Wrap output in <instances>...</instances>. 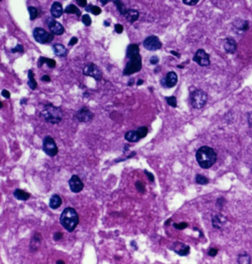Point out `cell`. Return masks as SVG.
I'll return each mask as SVG.
<instances>
[{"instance_id":"40","label":"cell","mask_w":252,"mask_h":264,"mask_svg":"<svg viewBox=\"0 0 252 264\" xmlns=\"http://www.w3.org/2000/svg\"><path fill=\"white\" fill-rule=\"evenodd\" d=\"M144 172H145L146 175H147V177H148L149 180H150V181H151V182H154V181H155V177H154V175H153V174L152 173V172H149V171H147V169H144Z\"/></svg>"},{"instance_id":"16","label":"cell","mask_w":252,"mask_h":264,"mask_svg":"<svg viewBox=\"0 0 252 264\" xmlns=\"http://www.w3.org/2000/svg\"><path fill=\"white\" fill-rule=\"evenodd\" d=\"M189 246H186L182 243H175L173 245L172 250L180 256H185L189 252Z\"/></svg>"},{"instance_id":"17","label":"cell","mask_w":252,"mask_h":264,"mask_svg":"<svg viewBox=\"0 0 252 264\" xmlns=\"http://www.w3.org/2000/svg\"><path fill=\"white\" fill-rule=\"evenodd\" d=\"M223 47L226 53L232 54V53H235V51L237 50V43H236L235 40H234L233 39L228 38L224 42Z\"/></svg>"},{"instance_id":"25","label":"cell","mask_w":252,"mask_h":264,"mask_svg":"<svg viewBox=\"0 0 252 264\" xmlns=\"http://www.w3.org/2000/svg\"><path fill=\"white\" fill-rule=\"evenodd\" d=\"M27 76H28V82H27L28 86L30 87V89L34 90L37 88V81L35 80L34 74H33L32 70H30L28 71Z\"/></svg>"},{"instance_id":"5","label":"cell","mask_w":252,"mask_h":264,"mask_svg":"<svg viewBox=\"0 0 252 264\" xmlns=\"http://www.w3.org/2000/svg\"><path fill=\"white\" fill-rule=\"evenodd\" d=\"M208 99L206 93L202 90H195L191 93V103L195 109H200L205 105Z\"/></svg>"},{"instance_id":"8","label":"cell","mask_w":252,"mask_h":264,"mask_svg":"<svg viewBox=\"0 0 252 264\" xmlns=\"http://www.w3.org/2000/svg\"><path fill=\"white\" fill-rule=\"evenodd\" d=\"M83 74L87 76H91L96 81H100L102 79V72L96 65L93 63H89L84 67L83 70Z\"/></svg>"},{"instance_id":"46","label":"cell","mask_w":252,"mask_h":264,"mask_svg":"<svg viewBox=\"0 0 252 264\" xmlns=\"http://www.w3.org/2000/svg\"><path fill=\"white\" fill-rule=\"evenodd\" d=\"M2 95L5 98H10L11 97V93H10L9 91H8L7 90H3L2 91Z\"/></svg>"},{"instance_id":"18","label":"cell","mask_w":252,"mask_h":264,"mask_svg":"<svg viewBox=\"0 0 252 264\" xmlns=\"http://www.w3.org/2000/svg\"><path fill=\"white\" fill-rule=\"evenodd\" d=\"M50 12L54 18H59L63 14V8L62 4L58 2H53L50 8Z\"/></svg>"},{"instance_id":"19","label":"cell","mask_w":252,"mask_h":264,"mask_svg":"<svg viewBox=\"0 0 252 264\" xmlns=\"http://www.w3.org/2000/svg\"><path fill=\"white\" fill-rule=\"evenodd\" d=\"M62 199L59 195L57 194H53L50 198L49 201V207L52 209H57L58 208L62 206Z\"/></svg>"},{"instance_id":"53","label":"cell","mask_w":252,"mask_h":264,"mask_svg":"<svg viewBox=\"0 0 252 264\" xmlns=\"http://www.w3.org/2000/svg\"><path fill=\"white\" fill-rule=\"evenodd\" d=\"M104 24H104V25H105V26H110V24H109V23L107 22H106V21L104 22Z\"/></svg>"},{"instance_id":"12","label":"cell","mask_w":252,"mask_h":264,"mask_svg":"<svg viewBox=\"0 0 252 264\" xmlns=\"http://www.w3.org/2000/svg\"><path fill=\"white\" fill-rule=\"evenodd\" d=\"M194 62L201 67H206L210 65L209 55L203 49H199L193 58Z\"/></svg>"},{"instance_id":"23","label":"cell","mask_w":252,"mask_h":264,"mask_svg":"<svg viewBox=\"0 0 252 264\" xmlns=\"http://www.w3.org/2000/svg\"><path fill=\"white\" fill-rule=\"evenodd\" d=\"M53 50L55 54L57 56H60V57H64V56H67V49L62 44H55L53 46Z\"/></svg>"},{"instance_id":"31","label":"cell","mask_w":252,"mask_h":264,"mask_svg":"<svg viewBox=\"0 0 252 264\" xmlns=\"http://www.w3.org/2000/svg\"><path fill=\"white\" fill-rule=\"evenodd\" d=\"M196 182L198 184H201V185H205L208 183V179L206 177L203 176L202 175H197L196 176Z\"/></svg>"},{"instance_id":"48","label":"cell","mask_w":252,"mask_h":264,"mask_svg":"<svg viewBox=\"0 0 252 264\" xmlns=\"http://www.w3.org/2000/svg\"><path fill=\"white\" fill-rule=\"evenodd\" d=\"M171 53H172V54H173L174 56H177V57H178V58H179L180 56V53H177V52H175V51H173V50H172V51H171Z\"/></svg>"},{"instance_id":"9","label":"cell","mask_w":252,"mask_h":264,"mask_svg":"<svg viewBox=\"0 0 252 264\" xmlns=\"http://www.w3.org/2000/svg\"><path fill=\"white\" fill-rule=\"evenodd\" d=\"M143 47L150 51H155L161 48L162 43L156 36H150L143 41Z\"/></svg>"},{"instance_id":"7","label":"cell","mask_w":252,"mask_h":264,"mask_svg":"<svg viewBox=\"0 0 252 264\" xmlns=\"http://www.w3.org/2000/svg\"><path fill=\"white\" fill-rule=\"evenodd\" d=\"M34 39L39 44H46L50 43L53 41V36L48 32L46 31L44 28L37 27L33 30V32Z\"/></svg>"},{"instance_id":"20","label":"cell","mask_w":252,"mask_h":264,"mask_svg":"<svg viewBox=\"0 0 252 264\" xmlns=\"http://www.w3.org/2000/svg\"><path fill=\"white\" fill-rule=\"evenodd\" d=\"M14 196L19 201H26L30 198V194L21 189H16L14 192Z\"/></svg>"},{"instance_id":"4","label":"cell","mask_w":252,"mask_h":264,"mask_svg":"<svg viewBox=\"0 0 252 264\" xmlns=\"http://www.w3.org/2000/svg\"><path fill=\"white\" fill-rule=\"evenodd\" d=\"M40 116L46 122L57 124L63 118V112L60 107H56L53 104H47L44 106V108L40 113Z\"/></svg>"},{"instance_id":"29","label":"cell","mask_w":252,"mask_h":264,"mask_svg":"<svg viewBox=\"0 0 252 264\" xmlns=\"http://www.w3.org/2000/svg\"><path fill=\"white\" fill-rule=\"evenodd\" d=\"M85 10H86L87 12H91L92 14H94V15L95 16L99 15V14L101 13V8H100L98 6H96V5L93 6V5H89V6L87 7V8H85Z\"/></svg>"},{"instance_id":"14","label":"cell","mask_w":252,"mask_h":264,"mask_svg":"<svg viewBox=\"0 0 252 264\" xmlns=\"http://www.w3.org/2000/svg\"><path fill=\"white\" fill-rule=\"evenodd\" d=\"M47 25H48V27L50 28L52 33L55 35L60 36V35L63 34L64 32V28L62 26V24H60L56 20H55L54 19L49 18L48 21H47Z\"/></svg>"},{"instance_id":"26","label":"cell","mask_w":252,"mask_h":264,"mask_svg":"<svg viewBox=\"0 0 252 264\" xmlns=\"http://www.w3.org/2000/svg\"><path fill=\"white\" fill-rule=\"evenodd\" d=\"M64 12L66 14H76L77 16H80L82 13H81L80 10L76 6V5L71 4L67 6V8H65Z\"/></svg>"},{"instance_id":"50","label":"cell","mask_w":252,"mask_h":264,"mask_svg":"<svg viewBox=\"0 0 252 264\" xmlns=\"http://www.w3.org/2000/svg\"><path fill=\"white\" fill-rule=\"evenodd\" d=\"M143 80H142V79H138V81H137V85H143Z\"/></svg>"},{"instance_id":"2","label":"cell","mask_w":252,"mask_h":264,"mask_svg":"<svg viewBox=\"0 0 252 264\" xmlns=\"http://www.w3.org/2000/svg\"><path fill=\"white\" fill-rule=\"evenodd\" d=\"M60 223L63 228L69 232H72L76 230L79 225V217L78 213L74 208L68 207L62 211L60 215Z\"/></svg>"},{"instance_id":"3","label":"cell","mask_w":252,"mask_h":264,"mask_svg":"<svg viewBox=\"0 0 252 264\" xmlns=\"http://www.w3.org/2000/svg\"><path fill=\"white\" fill-rule=\"evenodd\" d=\"M196 159L200 166L203 169H208L216 162L217 154L212 148L203 146L197 151Z\"/></svg>"},{"instance_id":"21","label":"cell","mask_w":252,"mask_h":264,"mask_svg":"<svg viewBox=\"0 0 252 264\" xmlns=\"http://www.w3.org/2000/svg\"><path fill=\"white\" fill-rule=\"evenodd\" d=\"M124 138L129 142H137L141 139L137 130L127 131L124 135Z\"/></svg>"},{"instance_id":"33","label":"cell","mask_w":252,"mask_h":264,"mask_svg":"<svg viewBox=\"0 0 252 264\" xmlns=\"http://www.w3.org/2000/svg\"><path fill=\"white\" fill-rule=\"evenodd\" d=\"M137 131L138 133L139 136H140V138H145L147 136L149 130L147 127H140L137 129Z\"/></svg>"},{"instance_id":"34","label":"cell","mask_w":252,"mask_h":264,"mask_svg":"<svg viewBox=\"0 0 252 264\" xmlns=\"http://www.w3.org/2000/svg\"><path fill=\"white\" fill-rule=\"evenodd\" d=\"M166 100L167 104L169 106L172 107H177V99L175 96H169V97H166Z\"/></svg>"},{"instance_id":"32","label":"cell","mask_w":252,"mask_h":264,"mask_svg":"<svg viewBox=\"0 0 252 264\" xmlns=\"http://www.w3.org/2000/svg\"><path fill=\"white\" fill-rule=\"evenodd\" d=\"M135 188L136 190L140 193L143 194L145 192V186L143 183L140 181H137L135 182Z\"/></svg>"},{"instance_id":"47","label":"cell","mask_w":252,"mask_h":264,"mask_svg":"<svg viewBox=\"0 0 252 264\" xmlns=\"http://www.w3.org/2000/svg\"><path fill=\"white\" fill-rule=\"evenodd\" d=\"M42 80L43 81V82H50V76H49V75H44L42 76Z\"/></svg>"},{"instance_id":"10","label":"cell","mask_w":252,"mask_h":264,"mask_svg":"<svg viewBox=\"0 0 252 264\" xmlns=\"http://www.w3.org/2000/svg\"><path fill=\"white\" fill-rule=\"evenodd\" d=\"M68 184H69V189L73 193L81 192L83 190L84 187V184L83 181L81 180L79 175H72L71 178H69V181H68Z\"/></svg>"},{"instance_id":"43","label":"cell","mask_w":252,"mask_h":264,"mask_svg":"<svg viewBox=\"0 0 252 264\" xmlns=\"http://www.w3.org/2000/svg\"><path fill=\"white\" fill-rule=\"evenodd\" d=\"M78 5L82 8H86L87 6V0H76Z\"/></svg>"},{"instance_id":"1","label":"cell","mask_w":252,"mask_h":264,"mask_svg":"<svg viewBox=\"0 0 252 264\" xmlns=\"http://www.w3.org/2000/svg\"><path fill=\"white\" fill-rule=\"evenodd\" d=\"M139 51V46L137 44H131L127 47V57L129 59V61L123 71L124 75H132L141 70L142 60Z\"/></svg>"},{"instance_id":"39","label":"cell","mask_w":252,"mask_h":264,"mask_svg":"<svg viewBox=\"0 0 252 264\" xmlns=\"http://www.w3.org/2000/svg\"><path fill=\"white\" fill-rule=\"evenodd\" d=\"M199 2V0H183V2L186 5L189 6H193V5H197Z\"/></svg>"},{"instance_id":"41","label":"cell","mask_w":252,"mask_h":264,"mask_svg":"<svg viewBox=\"0 0 252 264\" xmlns=\"http://www.w3.org/2000/svg\"><path fill=\"white\" fill-rule=\"evenodd\" d=\"M115 30L117 33H121L124 30V27L121 24H116L115 25Z\"/></svg>"},{"instance_id":"51","label":"cell","mask_w":252,"mask_h":264,"mask_svg":"<svg viewBox=\"0 0 252 264\" xmlns=\"http://www.w3.org/2000/svg\"><path fill=\"white\" fill-rule=\"evenodd\" d=\"M134 84V79H131V81L128 82V86H132Z\"/></svg>"},{"instance_id":"11","label":"cell","mask_w":252,"mask_h":264,"mask_svg":"<svg viewBox=\"0 0 252 264\" xmlns=\"http://www.w3.org/2000/svg\"><path fill=\"white\" fill-rule=\"evenodd\" d=\"M94 114L86 107H82L76 113V118L82 123H88L92 120Z\"/></svg>"},{"instance_id":"42","label":"cell","mask_w":252,"mask_h":264,"mask_svg":"<svg viewBox=\"0 0 252 264\" xmlns=\"http://www.w3.org/2000/svg\"><path fill=\"white\" fill-rule=\"evenodd\" d=\"M158 62H159V59L158 56H153L150 58V63H151L152 65H157Z\"/></svg>"},{"instance_id":"35","label":"cell","mask_w":252,"mask_h":264,"mask_svg":"<svg viewBox=\"0 0 252 264\" xmlns=\"http://www.w3.org/2000/svg\"><path fill=\"white\" fill-rule=\"evenodd\" d=\"M82 21L86 26H89L91 24V23H92V20H91L90 16L88 14H84V15L82 16Z\"/></svg>"},{"instance_id":"49","label":"cell","mask_w":252,"mask_h":264,"mask_svg":"<svg viewBox=\"0 0 252 264\" xmlns=\"http://www.w3.org/2000/svg\"><path fill=\"white\" fill-rule=\"evenodd\" d=\"M99 2L100 3H101V5H105L107 3V2H108V0H99Z\"/></svg>"},{"instance_id":"28","label":"cell","mask_w":252,"mask_h":264,"mask_svg":"<svg viewBox=\"0 0 252 264\" xmlns=\"http://www.w3.org/2000/svg\"><path fill=\"white\" fill-rule=\"evenodd\" d=\"M112 2L116 5L117 8H118V10L119 11V12L121 13L122 15H125L126 13H127V10L126 9L125 6L124 5V4L122 3L121 0H112Z\"/></svg>"},{"instance_id":"13","label":"cell","mask_w":252,"mask_h":264,"mask_svg":"<svg viewBox=\"0 0 252 264\" xmlns=\"http://www.w3.org/2000/svg\"><path fill=\"white\" fill-rule=\"evenodd\" d=\"M178 83V75L174 71L169 72L166 75V78L161 80V85L164 88H172L175 87Z\"/></svg>"},{"instance_id":"52","label":"cell","mask_w":252,"mask_h":264,"mask_svg":"<svg viewBox=\"0 0 252 264\" xmlns=\"http://www.w3.org/2000/svg\"><path fill=\"white\" fill-rule=\"evenodd\" d=\"M56 263L57 264H64V262L63 260H59L56 261Z\"/></svg>"},{"instance_id":"24","label":"cell","mask_w":252,"mask_h":264,"mask_svg":"<svg viewBox=\"0 0 252 264\" xmlns=\"http://www.w3.org/2000/svg\"><path fill=\"white\" fill-rule=\"evenodd\" d=\"M44 63L47 64V65H48L49 67H50V68L55 67H56V61L53 60V59H48V58H45V57H40L39 59V62H38V67H42V65H44Z\"/></svg>"},{"instance_id":"30","label":"cell","mask_w":252,"mask_h":264,"mask_svg":"<svg viewBox=\"0 0 252 264\" xmlns=\"http://www.w3.org/2000/svg\"><path fill=\"white\" fill-rule=\"evenodd\" d=\"M29 11V14H30V20H34L35 19L37 18V16H38V11L36 8L34 7H28L27 8Z\"/></svg>"},{"instance_id":"45","label":"cell","mask_w":252,"mask_h":264,"mask_svg":"<svg viewBox=\"0 0 252 264\" xmlns=\"http://www.w3.org/2000/svg\"><path fill=\"white\" fill-rule=\"evenodd\" d=\"M218 252V249H214V248H212V249H210L209 252H208V255L211 257H214L215 255H217Z\"/></svg>"},{"instance_id":"37","label":"cell","mask_w":252,"mask_h":264,"mask_svg":"<svg viewBox=\"0 0 252 264\" xmlns=\"http://www.w3.org/2000/svg\"><path fill=\"white\" fill-rule=\"evenodd\" d=\"M12 53H23L24 52V48H23V46L21 44H17L15 47L11 50Z\"/></svg>"},{"instance_id":"44","label":"cell","mask_w":252,"mask_h":264,"mask_svg":"<svg viewBox=\"0 0 252 264\" xmlns=\"http://www.w3.org/2000/svg\"><path fill=\"white\" fill-rule=\"evenodd\" d=\"M78 41H79V40H78L77 38H76V37H73V38H72V39H71L70 40H69V43H68V45H69V46L75 45V44H77Z\"/></svg>"},{"instance_id":"15","label":"cell","mask_w":252,"mask_h":264,"mask_svg":"<svg viewBox=\"0 0 252 264\" xmlns=\"http://www.w3.org/2000/svg\"><path fill=\"white\" fill-rule=\"evenodd\" d=\"M42 240V237L41 233L35 232L30 242L29 249H30V252H35L38 251L41 246Z\"/></svg>"},{"instance_id":"6","label":"cell","mask_w":252,"mask_h":264,"mask_svg":"<svg viewBox=\"0 0 252 264\" xmlns=\"http://www.w3.org/2000/svg\"><path fill=\"white\" fill-rule=\"evenodd\" d=\"M42 150L47 156L50 157H55L59 153V148L56 145L55 140L50 136H47L43 139Z\"/></svg>"},{"instance_id":"36","label":"cell","mask_w":252,"mask_h":264,"mask_svg":"<svg viewBox=\"0 0 252 264\" xmlns=\"http://www.w3.org/2000/svg\"><path fill=\"white\" fill-rule=\"evenodd\" d=\"M173 226L177 230H183V229H186L187 227L188 223H185V222H182L180 223H174Z\"/></svg>"},{"instance_id":"27","label":"cell","mask_w":252,"mask_h":264,"mask_svg":"<svg viewBox=\"0 0 252 264\" xmlns=\"http://www.w3.org/2000/svg\"><path fill=\"white\" fill-rule=\"evenodd\" d=\"M225 222L226 219L220 215H216L212 220L213 226L215 228H220L221 226L225 223Z\"/></svg>"},{"instance_id":"22","label":"cell","mask_w":252,"mask_h":264,"mask_svg":"<svg viewBox=\"0 0 252 264\" xmlns=\"http://www.w3.org/2000/svg\"><path fill=\"white\" fill-rule=\"evenodd\" d=\"M139 12L136 10H132V9H130V10H127V13L126 14L124 15V16L126 17L127 21L130 23H133L135 22V21H137L139 18Z\"/></svg>"},{"instance_id":"38","label":"cell","mask_w":252,"mask_h":264,"mask_svg":"<svg viewBox=\"0 0 252 264\" xmlns=\"http://www.w3.org/2000/svg\"><path fill=\"white\" fill-rule=\"evenodd\" d=\"M62 237H63V233L61 232H55L53 234V239L55 241H59Z\"/></svg>"}]
</instances>
